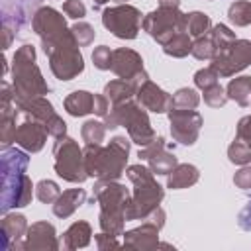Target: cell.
Returning <instances> with one entry per match:
<instances>
[{
	"mask_svg": "<svg viewBox=\"0 0 251 251\" xmlns=\"http://www.w3.org/2000/svg\"><path fill=\"white\" fill-rule=\"evenodd\" d=\"M227 157H229V161L235 163V165H247V163H251V147L245 145L243 141L235 139V141L227 147Z\"/></svg>",
	"mask_w": 251,
	"mask_h": 251,
	"instance_id": "obj_36",
	"label": "cell"
},
{
	"mask_svg": "<svg viewBox=\"0 0 251 251\" xmlns=\"http://www.w3.org/2000/svg\"><path fill=\"white\" fill-rule=\"evenodd\" d=\"M29 157L16 149H2V212L10 208H24L31 202V180L25 175Z\"/></svg>",
	"mask_w": 251,
	"mask_h": 251,
	"instance_id": "obj_1",
	"label": "cell"
},
{
	"mask_svg": "<svg viewBox=\"0 0 251 251\" xmlns=\"http://www.w3.org/2000/svg\"><path fill=\"white\" fill-rule=\"evenodd\" d=\"M35 196L39 198V202L43 204H53L59 196H61V188L57 182L49 180V178H43L35 184Z\"/></svg>",
	"mask_w": 251,
	"mask_h": 251,
	"instance_id": "obj_34",
	"label": "cell"
},
{
	"mask_svg": "<svg viewBox=\"0 0 251 251\" xmlns=\"http://www.w3.org/2000/svg\"><path fill=\"white\" fill-rule=\"evenodd\" d=\"M63 12L73 20H80L86 16V6L80 0H67L63 4Z\"/></svg>",
	"mask_w": 251,
	"mask_h": 251,
	"instance_id": "obj_41",
	"label": "cell"
},
{
	"mask_svg": "<svg viewBox=\"0 0 251 251\" xmlns=\"http://www.w3.org/2000/svg\"><path fill=\"white\" fill-rule=\"evenodd\" d=\"M159 6L161 8H178L180 0H159Z\"/></svg>",
	"mask_w": 251,
	"mask_h": 251,
	"instance_id": "obj_47",
	"label": "cell"
},
{
	"mask_svg": "<svg viewBox=\"0 0 251 251\" xmlns=\"http://www.w3.org/2000/svg\"><path fill=\"white\" fill-rule=\"evenodd\" d=\"M47 135H49V131L39 120L25 116V120L16 129V143L29 153H37L43 149Z\"/></svg>",
	"mask_w": 251,
	"mask_h": 251,
	"instance_id": "obj_16",
	"label": "cell"
},
{
	"mask_svg": "<svg viewBox=\"0 0 251 251\" xmlns=\"http://www.w3.org/2000/svg\"><path fill=\"white\" fill-rule=\"evenodd\" d=\"M163 51L171 57H186L188 53H192V41H190V35L186 31H178L176 35H173L165 45H163Z\"/></svg>",
	"mask_w": 251,
	"mask_h": 251,
	"instance_id": "obj_29",
	"label": "cell"
},
{
	"mask_svg": "<svg viewBox=\"0 0 251 251\" xmlns=\"http://www.w3.org/2000/svg\"><path fill=\"white\" fill-rule=\"evenodd\" d=\"M233 182H235L237 188H241V190H249V188H251V165H243V167L235 173Z\"/></svg>",
	"mask_w": 251,
	"mask_h": 251,
	"instance_id": "obj_42",
	"label": "cell"
},
{
	"mask_svg": "<svg viewBox=\"0 0 251 251\" xmlns=\"http://www.w3.org/2000/svg\"><path fill=\"white\" fill-rule=\"evenodd\" d=\"M249 65H251V41L249 39L231 41L222 53H218L212 59V67L218 71L220 76H231Z\"/></svg>",
	"mask_w": 251,
	"mask_h": 251,
	"instance_id": "obj_11",
	"label": "cell"
},
{
	"mask_svg": "<svg viewBox=\"0 0 251 251\" xmlns=\"http://www.w3.org/2000/svg\"><path fill=\"white\" fill-rule=\"evenodd\" d=\"M31 29L39 35L41 41H49V39L59 37L69 31L61 12H57L55 8H49V6L35 10V14L31 18Z\"/></svg>",
	"mask_w": 251,
	"mask_h": 251,
	"instance_id": "obj_15",
	"label": "cell"
},
{
	"mask_svg": "<svg viewBox=\"0 0 251 251\" xmlns=\"http://www.w3.org/2000/svg\"><path fill=\"white\" fill-rule=\"evenodd\" d=\"M12 88L14 104L49 94V84L43 80V75L35 65V49L29 43L22 45L12 59Z\"/></svg>",
	"mask_w": 251,
	"mask_h": 251,
	"instance_id": "obj_3",
	"label": "cell"
},
{
	"mask_svg": "<svg viewBox=\"0 0 251 251\" xmlns=\"http://www.w3.org/2000/svg\"><path fill=\"white\" fill-rule=\"evenodd\" d=\"M118 2H120V4H127V0H118Z\"/></svg>",
	"mask_w": 251,
	"mask_h": 251,
	"instance_id": "obj_49",
	"label": "cell"
},
{
	"mask_svg": "<svg viewBox=\"0 0 251 251\" xmlns=\"http://www.w3.org/2000/svg\"><path fill=\"white\" fill-rule=\"evenodd\" d=\"M210 27H212L210 16H206L204 12H190V14H184V31H186L188 35L200 37V35L208 33Z\"/></svg>",
	"mask_w": 251,
	"mask_h": 251,
	"instance_id": "obj_28",
	"label": "cell"
},
{
	"mask_svg": "<svg viewBox=\"0 0 251 251\" xmlns=\"http://www.w3.org/2000/svg\"><path fill=\"white\" fill-rule=\"evenodd\" d=\"M92 108H94V94L86 90H75L65 98V110L75 118L90 114Z\"/></svg>",
	"mask_w": 251,
	"mask_h": 251,
	"instance_id": "obj_25",
	"label": "cell"
},
{
	"mask_svg": "<svg viewBox=\"0 0 251 251\" xmlns=\"http://www.w3.org/2000/svg\"><path fill=\"white\" fill-rule=\"evenodd\" d=\"M92 112L96 116H100V118L108 116V112H110V100L106 98V94H94V108H92Z\"/></svg>",
	"mask_w": 251,
	"mask_h": 251,
	"instance_id": "obj_44",
	"label": "cell"
},
{
	"mask_svg": "<svg viewBox=\"0 0 251 251\" xmlns=\"http://www.w3.org/2000/svg\"><path fill=\"white\" fill-rule=\"evenodd\" d=\"M227 100H235L239 106L251 104V76H235L226 88Z\"/></svg>",
	"mask_w": 251,
	"mask_h": 251,
	"instance_id": "obj_26",
	"label": "cell"
},
{
	"mask_svg": "<svg viewBox=\"0 0 251 251\" xmlns=\"http://www.w3.org/2000/svg\"><path fill=\"white\" fill-rule=\"evenodd\" d=\"M200 104V96L194 88H178L173 94V106L171 108H180V110H196Z\"/></svg>",
	"mask_w": 251,
	"mask_h": 251,
	"instance_id": "obj_30",
	"label": "cell"
},
{
	"mask_svg": "<svg viewBox=\"0 0 251 251\" xmlns=\"http://www.w3.org/2000/svg\"><path fill=\"white\" fill-rule=\"evenodd\" d=\"M127 178L133 184V194L126 208V220H147L159 208L165 192L153 178V171L143 165L127 167Z\"/></svg>",
	"mask_w": 251,
	"mask_h": 251,
	"instance_id": "obj_4",
	"label": "cell"
},
{
	"mask_svg": "<svg viewBox=\"0 0 251 251\" xmlns=\"http://www.w3.org/2000/svg\"><path fill=\"white\" fill-rule=\"evenodd\" d=\"M137 157L141 161H147V165L153 171V175H169L178 165L175 153L167 151V145H165L163 137H155V141H151L149 145L141 147Z\"/></svg>",
	"mask_w": 251,
	"mask_h": 251,
	"instance_id": "obj_14",
	"label": "cell"
},
{
	"mask_svg": "<svg viewBox=\"0 0 251 251\" xmlns=\"http://www.w3.org/2000/svg\"><path fill=\"white\" fill-rule=\"evenodd\" d=\"M227 16H229V20H231L235 25H239V27L249 25V24H251V2H247V0H235V2L229 6Z\"/></svg>",
	"mask_w": 251,
	"mask_h": 251,
	"instance_id": "obj_31",
	"label": "cell"
},
{
	"mask_svg": "<svg viewBox=\"0 0 251 251\" xmlns=\"http://www.w3.org/2000/svg\"><path fill=\"white\" fill-rule=\"evenodd\" d=\"M218 78H220V75H218V71L210 65V67H206V69H200V71H196V75H194V84L198 86V88H210V86H214V84H218Z\"/></svg>",
	"mask_w": 251,
	"mask_h": 251,
	"instance_id": "obj_38",
	"label": "cell"
},
{
	"mask_svg": "<svg viewBox=\"0 0 251 251\" xmlns=\"http://www.w3.org/2000/svg\"><path fill=\"white\" fill-rule=\"evenodd\" d=\"M192 55H194L198 61L214 59L216 47H214V41H212V35H210V33H204V35L196 37V41H192Z\"/></svg>",
	"mask_w": 251,
	"mask_h": 251,
	"instance_id": "obj_33",
	"label": "cell"
},
{
	"mask_svg": "<svg viewBox=\"0 0 251 251\" xmlns=\"http://www.w3.org/2000/svg\"><path fill=\"white\" fill-rule=\"evenodd\" d=\"M45 55L49 57L51 73L59 80H73L78 76L84 69L82 55L78 51V43L75 41L71 29L59 37H53L49 41H41Z\"/></svg>",
	"mask_w": 251,
	"mask_h": 251,
	"instance_id": "obj_7",
	"label": "cell"
},
{
	"mask_svg": "<svg viewBox=\"0 0 251 251\" xmlns=\"http://www.w3.org/2000/svg\"><path fill=\"white\" fill-rule=\"evenodd\" d=\"M104 94L106 98L114 104H120V102H126V100H131L135 96V86L129 82V80H124V78H116V80H110L106 86H104Z\"/></svg>",
	"mask_w": 251,
	"mask_h": 251,
	"instance_id": "obj_27",
	"label": "cell"
},
{
	"mask_svg": "<svg viewBox=\"0 0 251 251\" xmlns=\"http://www.w3.org/2000/svg\"><path fill=\"white\" fill-rule=\"evenodd\" d=\"M237 139L251 147V116H245L237 122Z\"/></svg>",
	"mask_w": 251,
	"mask_h": 251,
	"instance_id": "obj_43",
	"label": "cell"
},
{
	"mask_svg": "<svg viewBox=\"0 0 251 251\" xmlns=\"http://www.w3.org/2000/svg\"><path fill=\"white\" fill-rule=\"evenodd\" d=\"M86 200V192L84 188H71V190H65L61 192V196L53 202V214L57 218H69L73 216L78 206H82Z\"/></svg>",
	"mask_w": 251,
	"mask_h": 251,
	"instance_id": "obj_22",
	"label": "cell"
},
{
	"mask_svg": "<svg viewBox=\"0 0 251 251\" xmlns=\"http://www.w3.org/2000/svg\"><path fill=\"white\" fill-rule=\"evenodd\" d=\"M61 241L57 239L55 227L53 224L47 222H35L27 227L25 233V241H24V249H31V251H45V249H59Z\"/></svg>",
	"mask_w": 251,
	"mask_h": 251,
	"instance_id": "obj_19",
	"label": "cell"
},
{
	"mask_svg": "<svg viewBox=\"0 0 251 251\" xmlns=\"http://www.w3.org/2000/svg\"><path fill=\"white\" fill-rule=\"evenodd\" d=\"M104 126H106V129H116V127L124 126L129 133V139L133 143H137L139 147L149 145L157 137L155 129L151 127L147 112L143 110V106L139 102H133V100L114 104V108L108 112V116H104Z\"/></svg>",
	"mask_w": 251,
	"mask_h": 251,
	"instance_id": "obj_6",
	"label": "cell"
},
{
	"mask_svg": "<svg viewBox=\"0 0 251 251\" xmlns=\"http://www.w3.org/2000/svg\"><path fill=\"white\" fill-rule=\"evenodd\" d=\"M90 235H92V229H90V224L88 222H75L65 233H63V239H61V247L63 249H78V247H86L90 243Z\"/></svg>",
	"mask_w": 251,
	"mask_h": 251,
	"instance_id": "obj_24",
	"label": "cell"
},
{
	"mask_svg": "<svg viewBox=\"0 0 251 251\" xmlns=\"http://www.w3.org/2000/svg\"><path fill=\"white\" fill-rule=\"evenodd\" d=\"M92 2H94V8H98V6H102V4H106L110 0H92Z\"/></svg>",
	"mask_w": 251,
	"mask_h": 251,
	"instance_id": "obj_48",
	"label": "cell"
},
{
	"mask_svg": "<svg viewBox=\"0 0 251 251\" xmlns=\"http://www.w3.org/2000/svg\"><path fill=\"white\" fill-rule=\"evenodd\" d=\"M198 178H200V173L194 165L180 163L167 175V186L173 190H180V188H188V186L196 184Z\"/></svg>",
	"mask_w": 251,
	"mask_h": 251,
	"instance_id": "obj_23",
	"label": "cell"
},
{
	"mask_svg": "<svg viewBox=\"0 0 251 251\" xmlns=\"http://www.w3.org/2000/svg\"><path fill=\"white\" fill-rule=\"evenodd\" d=\"M135 98L145 110L155 112V114H165L173 106V96L165 92L161 86H157L153 80H145L135 90Z\"/></svg>",
	"mask_w": 251,
	"mask_h": 251,
	"instance_id": "obj_18",
	"label": "cell"
},
{
	"mask_svg": "<svg viewBox=\"0 0 251 251\" xmlns=\"http://www.w3.org/2000/svg\"><path fill=\"white\" fill-rule=\"evenodd\" d=\"M141 12L131 4H118L102 12V24L120 39H133L141 27Z\"/></svg>",
	"mask_w": 251,
	"mask_h": 251,
	"instance_id": "obj_10",
	"label": "cell"
},
{
	"mask_svg": "<svg viewBox=\"0 0 251 251\" xmlns=\"http://www.w3.org/2000/svg\"><path fill=\"white\" fill-rule=\"evenodd\" d=\"M96 245H98V249L120 247V243L116 241V235H112V233H106V231H102V233H98V235H96Z\"/></svg>",
	"mask_w": 251,
	"mask_h": 251,
	"instance_id": "obj_46",
	"label": "cell"
},
{
	"mask_svg": "<svg viewBox=\"0 0 251 251\" xmlns=\"http://www.w3.org/2000/svg\"><path fill=\"white\" fill-rule=\"evenodd\" d=\"M82 151L88 176H96L98 180H118L126 171L129 141L118 135L106 147H102V143H86Z\"/></svg>",
	"mask_w": 251,
	"mask_h": 251,
	"instance_id": "obj_2",
	"label": "cell"
},
{
	"mask_svg": "<svg viewBox=\"0 0 251 251\" xmlns=\"http://www.w3.org/2000/svg\"><path fill=\"white\" fill-rule=\"evenodd\" d=\"M71 33H73L75 41L78 43V47L90 45V43L94 41V35H96L94 27H92L90 24H86V22H76V24L71 27Z\"/></svg>",
	"mask_w": 251,
	"mask_h": 251,
	"instance_id": "obj_37",
	"label": "cell"
},
{
	"mask_svg": "<svg viewBox=\"0 0 251 251\" xmlns=\"http://www.w3.org/2000/svg\"><path fill=\"white\" fill-rule=\"evenodd\" d=\"M204 102L208 106H212V108H220V106H224L227 102V94L220 86V82L210 86V88H204Z\"/></svg>",
	"mask_w": 251,
	"mask_h": 251,
	"instance_id": "obj_39",
	"label": "cell"
},
{
	"mask_svg": "<svg viewBox=\"0 0 251 251\" xmlns=\"http://www.w3.org/2000/svg\"><path fill=\"white\" fill-rule=\"evenodd\" d=\"M169 122H171V135L175 141H178L180 145L196 143L200 127H202V116L196 110L171 108Z\"/></svg>",
	"mask_w": 251,
	"mask_h": 251,
	"instance_id": "obj_13",
	"label": "cell"
},
{
	"mask_svg": "<svg viewBox=\"0 0 251 251\" xmlns=\"http://www.w3.org/2000/svg\"><path fill=\"white\" fill-rule=\"evenodd\" d=\"M2 233V249H24V243L20 241L27 233V222L22 214H6L0 224Z\"/></svg>",
	"mask_w": 251,
	"mask_h": 251,
	"instance_id": "obj_20",
	"label": "cell"
},
{
	"mask_svg": "<svg viewBox=\"0 0 251 251\" xmlns=\"http://www.w3.org/2000/svg\"><path fill=\"white\" fill-rule=\"evenodd\" d=\"M94 198L100 204V229L116 237L124 235L129 190L116 180H98L94 184Z\"/></svg>",
	"mask_w": 251,
	"mask_h": 251,
	"instance_id": "obj_5",
	"label": "cell"
},
{
	"mask_svg": "<svg viewBox=\"0 0 251 251\" xmlns=\"http://www.w3.org/2000/svg\"><path fill=\"white\" fill-rule=\"evenodd\" d=\"M237 224H239L241 229L251 231V198L247 200V204H245L243 210L239 212V216H237Z\"/></svg>",
	"mask_w": 251,
	"mask_h": 251,
	"instance_id": "obj_45",
	"label": "cell"
},
{
	"mask_svg": "<svg viewBox=\"0 0 251 251\" xmlns=\"http://www.w3.org/2000/svg\"><path fill=\"white\" fill-rule=\"evenodd\" d=\"M124 247L141 249V251H149V249L159 247V227L147 220L139 227L126 231L124 233Z\"/></svg>",
	"mask_w": 251,
	"mask_h": 251,
	"instance_id": "obj_21",
	"label": "cell"
},
{
	"mask_svg": "<svg viewBox=\"0 0 251 251\" xmlns=\"http://www.w3.org/2000/svg\"><path fill=\"white\" fill-rule=\"evenodd\" d=\"M208 33L212 35V41H214V47H216V55L222 53L231 41H235V33H233L227 25H224V24H218V25L210 27ZM216 55H214V57H216Z\"/></svg>",
	"mask_w": 251,
	"mask_h": 251,
	"instance_id": "obj_32",
	"label": "cell"
},
{
	"mask_svg": "<svg viewBox=\"0 0 251 251\" xmlns=\"http://www.w3.org/2000/svg\"><path fill=\"white\" fill-rule=\"evenodd\" d=\"M141 27L161 45H165L173 35H176L178 31H184V14L178 8H157L153 12H149L143 22Z\"/></svg>",
	"mask_w": 251,
	"mask_h": 251,
	"instance_id": "obj_9",
	"label": "cell"
},
{
	"mask_svg": "<svg viewBox=\"0 0 251 251\" xmlns=\"http://www.w3.org/2000/svg\"><path fill=\"white\" fill-rule=\"evenodd\" d=\"M92 63H94L96 69L108 71L110 65H112V51H110V47H108V45L96 47V49L92 51Z\"/></svg>",
	"mask_w": 251,
	"mask_h": 251,
	"instance_id": "obj_40",
	"label": "cell"
},
{
	"mask_svg": "<svg viewBox=\"0 0 251 251\" xmlns=\"http://www.w3.org/2000/svg\"><path fill=\"white\" fill-rule=\"evenodd\" d=\"M16 106H18V110H20L22 114L39 120V122L47 127L49 135H53L55 139L67 135V124L63 122V118L57 116V112L53 110L51 102L45 100L43 96L29 98V100H24V102H18Z\"/></svg>",
	"mask_w": 251,
	"mask_h": 251,
	"instance_id": "obj_12",
	"label": "cell"
},
{
	"mask_svg": "<svg viewBox=\"0 0 251 251\" xmlns=\"http://www.w3.org/2000/svg\"><path fill=\"white\" fill-rule=\"evenodd\" d=\"M110 71L114 75H118L120 78L124 80H133L137 75H141L145 69H143V59L137 51L133 49H127V47H120V49H114L112 51V65H110Z\"/></svg>",
	"mask_w": 251,
	"mask_h": 251,
	"instance_id": "obj_17",
	"label": "cell"
},
{
	"mask_svg": "<svg viewBox=\"0 0 251 251\" xmlns=\"http://www.w3.org/2000/svg\"><path fill=\"white\" fill-rule=\"evenodd\" d=\"M80 135H82L84 143H102L104 135H106V126H104V122L88 120V122H84Z\"/></svg>",
	"mask_w": 251,
	"mask_h": 251,
	"instance_id": "obj_35",
	"label": "cell"
},
{
	"mask_svg": "<svg viewBox=\"0 0 251 251\" xmlns=\"http://www.w3.org/2000/svg\"><path fill=\"white\" fill-rule=\"evenodd\" d=\"M55 155V173L75 184H80L86 180L88 173L84 167V151L78 147V143L73 137H57L53 145Z\"/></svg>",
	"mask_w": 251,
	"mask_h": 251,
	"instance_id": "obj_8",
	"label": "cell"
}]
</instances>
